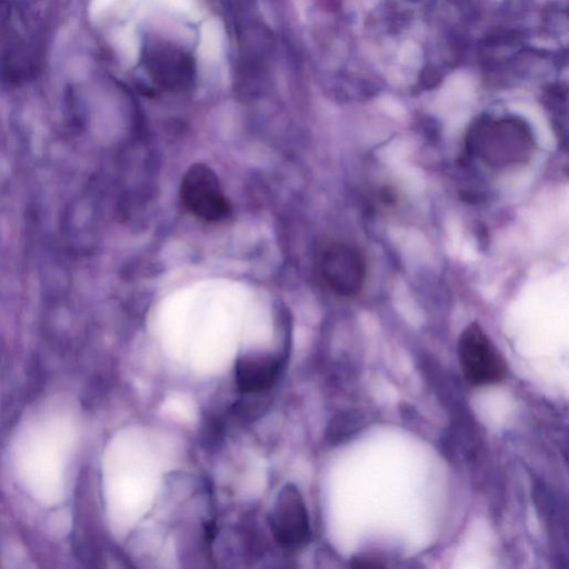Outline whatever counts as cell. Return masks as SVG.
Returning <instances> with one entry per match:
<instances>
[{
  "mask_svg": "<svg viewBox=\"0 0 569 569\" xmlns=\"http://www.w3.org/2000/svg\"><path fill=\"white\" fill-rule=\"evenodd\" d=\"M279 361L271 355L251 353L240 357L234 367L238 388L243 392H260L274 382Z\"/></svg>",
  "mask_w": 569,
  "mask_h": 569,
  "instance_id": "obj_7",
  "label": "cell"
},
{
  "mask_svg": "<svg viewBox=\"0 0 569 569\" xmlns=\"http://www.w3.org/2000/svg\"><path fill=\"white\" fill-rule=\"evenodd\" d=\"M320 277L327 287L341 297L356 296L366 279V261L352 244L338 242L326 248L319 259Z\"/></svg>",
  "mask_w": 569,
  "mask_h": 569,
  "instance_id": "obj_5",
  "label": "cell"
},
{
  "mask_svg": "<svg viewBox=\"0 0 569 569\" xmlns=\"http://www.w3.org/2000/svg\"><path fill=\"white\" fill-rule=\"evenodd\" d=\"M467 149L487 166L500 169L525 163L532 153L530 129L516 119H488L475 124L467 137Z\"/></svg>",
  "mask_w": 569,
  "mask_h": 569,
  "instance_id": "obj_1",
  "label": "cell"
},
{
  "mask_svg": "<svg viewBox=\"0 0 569 569\" xmlns=\"http://www.w3.org/2000/svg\"><path fill=\"white\" fill-rule=\"evenodd\" d=\"M180 197L189 212L207 221H220L230 212V203L217 174L203 163H194L187 170Z\"/></svg>",
  "mask_w": 569,
  "mask_h": 569,
  "instance_id": "obj_4",
  "label": "cell"
},
{
  "mask_svg": "<svg viewBox=\"0 0 569 569\" xmlns=\"http://www.w3.org/2000/svg\"><path fill=\"white\" fill-rule=\"evenodd\" d=\"M270 526L276 540L282 546L297 547L306 541L309 533L308 512L295 486L287 485L280 490L271 511Z\"/></svg>",
  "mask_w": 569,
  "mask_h": 569,
  "instance_id": "obj_6",
  "label": "cell"
},
{
  "mask_svg": "<svg viewBox=\"0 0 569 569\" xmlns=\"http://www.w3.org/2000/svg\"><path fill=\"white\" fill-rule=\"evenodd\" d=\"M142 63L150 79L163 90L184 91L194 81L196 70L191 56L166 39L151 38L147 41Z\"/></svg>",
  "mask_w": 569,
  "mask_h": 569,
  "instance_id": "obj_3",
  "label": "cell"
},
{
  "mask_svg": "<svg viewBox=\"0 0 569 569\" xmlns=\"http://www.w3.org/2000/svg\"><path fill=\"white\" fill-rule=\"evenodd\" d=\"M458 358L466 381L472 387L495 385L507 376V362L478 323L463 329Z\"/></svg>",
  "mask_w": 569,
  "mask_h": 569,
  "instance_id": "obj_2",
  "label": "cell"
}]
</instances>
